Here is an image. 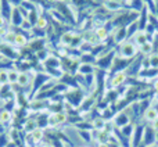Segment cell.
Masks as SVG:
<instances>
[{"label":"cell","mask_w":158,"mask_h":147,"mask_svg":"<svg viewBox=\"0 0 158 147\" xmlns=\"http://www.w3.org/2000/svg\"><path fill=\"white\" fill-rule=\"evenodd\" d=\"M139 52V47L133 43V40L129 42H123L119 47V57L121 58H126V60H131V58H135Z\"/></svg>","instance_id":"1"},{"label":"cell","mask_w":158,"mask_h":147,"mask_svg":"<svg viewBox=\"0 0 158 147\" xmlns=\"http://www.w3.org/2000/svg\"><path fill=\"white\" fill-rule=\"evenodd\" d=\"M50 76L47 74H36V76L33 78V86H32V93H31V97L36 94L38 90H40V87H43L47 82H50Z\"/></svg>","instance_id":"2"},{"label":"cell","mask_w":158,"mask_h":147,"mask_svg":"<svg viewBox=\"0 0 158 147\" xmlns=\"http://www.w3.org/2000/svg\"><path fill=\"white\" fill-rule=\"evenodd\" d=\"M126 81H128V74H126V71L115 72L110 78V86H111V89H117V87L122 86Z\"/></svg>","instance_id":"3"},{"label":"cell","mask_w":158,"mask_h":147,"mask_svg":"<svg viewBox=\"0 0 158 147\" xmlns=\"http://www.w3.org/2000/svg\"><path fill=\"white\" fill-rule=\"evenodd\" d=\"M144 128H146V125H137L136 124L133 136H132V147H139L143 143V137H144Z\"/></svg>","instance_id":"4"},{"label":"cell","mask_w":158,"mask_h":147,"mask_svg":"<svg viewBox=\"0 0 158 147\" xmlns=\"http://www.w3.org/2000/svg\"><path fill=\"white\" fill-rule=\"evenodd\" d=\"M112 122H114V125H115V128H123L125 125H128L129 122H132L131 121V118H129V115L126 114L125 111H119V112H117L115 114V117H114V120H112Z\"/></svg>","instance_id":"5"},{"label":"cell","mask_w":158,"mask_h":147,"mask_svg":"<svg viewBox=\"0 0 158 147\" xmlns=\"http://www.w3.org/2000/svg\"><path fill=\"white\" fill-rule=\"evenodd\" d=\"M157 143V137H156V131L151 126L146 125L144 128V137H143V145L144 146H151Z\"/></svg>","instance_id":"6"},{"label":"cell","mask_w":158,"mask_h":147,"mask_svg":"<svg viewBox=\"0 0 158 147\" xmlns=\"http://www.w3.org/2000/svg\"><path fill=\"white\" fill-rule=\"evenodd\" d=\"M13 118H14L13 111L4 108V107H0V125H3V126L10 125L13 122Z\"/></svg>","instance_id":"7"},{"label":"cell","mask_w":158,"mask_h":147,"mask_svg":"<svg viewBox=\"0 0 158 147\" xmlns=\"http://www.w3.org/2000/svg\"><path fill=\"white\" fill-rule=\"evenodd\" d=\"M24 15L21 14V11H19L18 7H14L13 10H11V17H10V21L13 25H15V27H21L22 22H24Z\"/></svg>","instance_id":"8"},{"label":"cell","mask_w":158,"mask_h":147,"mask_svg":"<svg viewBox=\"0 0 158 147\" xmlns=\"http://www.w3.org/2000/svg\"><path fill=\"white\" fill-rule=\"evenodd\" d=\"M132 39H133V43L136 44L137 47H142L143 44H146L148 42V35L144 31H137V32L132 36Z\"/></svg>","instance_id":"9"},{"label":"cell","mask_w":158,"mask_h":147,"mask_svg":"<svg viewBox=\"0 0 158 147\" xmlns=\"http://www.w3.org/2000/svg\"><path fill=\"white\" fill-rule=\"evenodd\" d=\"M157 118H158V110L153 106H150L144 112H143V120L150 122V124H153Z\"/></svg>","instance_id":"10"},{"label":"cell","mask_w":158,"mask_h":147,"mask_svg":"<svg viewBox=\"0 0 158 147\" xmlns=\"http://www.w3.org/2000/svg\"><path fill=\"white\" fill-rule=\"evenodd\" d=\"M32 81H33V78H31L29 72L19 71V76H18V82H17V85H18V86H21V87H27Z\"/></svg>","instance_id":"11"},{"label":"cell","mask_w":158,"mask_h":147,"mask_svg":"<svg viewBox=\"0 0 158 147\" xmlns=\"http://www.w3.org/2000/svg\"><path fill=\"white\" fill-rule=\"evenodd\" d=\"M128 38V31L126 27H119L114 33V40L115 43H123V40Z\"/></svg>","instance_id":"12"},{"label":"cell","mask_w":158,"mask_h":147,"mask_svg":"<svg viewBox=\"0 0 158 147\" xmlns=\"http://www.w3.org/2000/svg\"><path fill=\"white\" fill-rule=\"evenodd\" d=\"M36 124H38V128L43 129V131L49 128V114L47 112H39L38 118H36Z\"/></svg>","instance_id":"13"},{"label":"cell","mask_w":158,"mask_h":147,"mask_svg":"<svg viewBox=\"0 0 158 147\" xmlns=\"http://www.w3.org/2000/svg\"><path fill=\"white\" fill-rule=\"evenodd\" d=\"M29 136H31V139H32V143L39 145V143H42L44 140V131L40 128H36L32 133H29Z\"/></svg>","instance_id":"14"},{"label":"cell","mask_w":158,"mask_h":147,"mask_svg":"<svg viewBox=\"0 0 158 147\" xmlns=\"http://www.w3.org/2000/svg\"><path fill=\"white\" fill-rule=\"evenodd\" d=\"M135 128H136V124L129 122L128 125H125L123 128H121V133H122L125 137H128V139H132L133 132H135Z\"/></svg>","instance_id":"15"},{"label":"cell","mask_w":158,"mask_h":147,"mask_svg":"<svg viewBox=\"0 0 158 147\" xmlns=\"http://www.w3.org/2000/svg\"><path fill=\"white\" fill-rule=\"evenodd\" d=\"M94 33H96V36H97L98 42H104L106 39H108V36H110V32H108V29H107V27H98L97 29L94 31Z\"/></svg>","instance_id":"16"},{"label":"cell","mask_w":158,"mask_h":147,"mask_svg":"<svg viewBox=\"0 0 158 147\" xmlns=\"http://www.w3.org/2000/svg\"><path fill=\"white\" fill-rule=\"evenodd\" d=\"M78 74L81 75H90V74H94V67L93 64H81L78 67Z\"/></svg>","instance_id":"17"},{"label":"cell","mask_w":158,"mask_h":147,"mask_svg":"<svg viewBox=\"0 0 158 147\" xmlns=\"http://www.w3.org/2000/svg\"><path fill=\"white\" fill-rule=\"evenodd\" d=\"M36 128H38V124H36V120H33V118L27 120L24 122V132L25 133H32Z\"/></svg>","instance_id":"18"},{"label":"cell","mask_w":158,"mask_h":147,"mask_svg":"<svg viewBox=\"0 0 158 147\" xmlns=\"http://www.w3.org/2000/svg\"><path fill=\"white\" fill-rule=\"evenodd\" d=\"M28 43V39L24 33H15V39H14V46L17 47H25Z\"/></svg>","instance_id":"19"},{"label":"cell","mask_w":158,"mask_h":147,"mask_svg":"<svg viewBox=\"0 0 158 147\" xmlns=\"http://www.w3.org/2000/svg\"><path fill=\"white\" fill-rule=\"evenodd\" d=\"M18 76H19V71L15 68L8 69V83L10 85H15L18 82Z\"/></svg>","instance_id":"20"},{"label":"cell","mask_w":158,"mask_h":147,"mask_svg":"<svg viewBox=\"0 0 158 147\" xmlns=\"http://www.w3.org/2000/svg\"><path fill=\"white\" fill-rule=\"evenodd\" d=\"M139 50H140V53H142L143 56H146V57H147V56H150L151 52L154 50V44L150 43V42H147V43L143 44L142 47H139Z\"/></svg>","instance_id":"21"},{"label":"cell","mask_w":158,"mask_h":147,"mask_svg":"<svg viewBox=\"0 0 158 147\" xmlns=\"http://www.w3.org/2000/svg\"><path fill=\"white\" fill-rule=\"evenodd\" d=\"M35 27H36V28H39V29H44V28L49 27V22H47L46 17H44L43 14H40V15L38 17V21H36Z\"/></svg>","instance_id":"22"},{"label":"cell","mask_w":158,"mask_h":147,"mask_svg":"<svg viewBox=\"0 0 158 147\" xmlns=\"http://www.w3.org/2000/svg\"><path fill=\"white\" fill-rule=\"evenodd\" d=\"M148 63H150V68L158 69V53H153V54L147 56Z\"/></svg>","instance_id":"23"},{"label":"cell","mask_w":158,"mask_h":147,"mask_svg":"<svg viewBox=\"0 0 158 147\" xmlns=\"http://www.w3.org/2000/svg\"><path fill=\"white\" fill-rule=\"evenodd\" d=\"M78 136L81 137L82 140H86V143H90L92 142V131H78Z\"/></svg>","instance_id":"24"},{"label":"cell","mask_w":158,"mask_h":147,"mask_svg":"<svg viewBox=\"0 0 158 147\" xmlns=\"http://www.w3.org/2000/svg\"><path fill=\"white\" fill-rule=\"evenodd\" d=\"M106 7H107V10H110V11H115L121 7V3L114 2V0H108V2H106Z\"/></svg>","instance_id":"25"},{"label":"cell","mask_w":158,"mask_h":147,"mask_svg":"<svg viewBox=\"0 0 158 147\" xmlns=\"http://www.w3.org/2000/svg\"><path fill=\"white\" fill-rule=\"evenodd\" d=\"M8 83V69H0V86Z\"/></svg>","instance_id":"26"},{"label":"cell","mask_w":158,"mask_h":147,"mask_svg":"<svg viewBox=\"0 0 158 147\" xmlns=\"http://www.w3.org/2000/svg\"><path fill=\"white\" fill-rule=\"evenodd\" d=\"M8 2H10V4L14 6V7H19V6L22 4V2H24V0H8Z\"/></svg>","instance_id":"27"},{"label":"cell","mask_w":158,"mask_h":147,"mask_svg":"<svg viewBox=\"0 0 158 147\" xmlns=\"http://www.w3.org/2000/svg\"><path fill=\"white\" fill-rule=\"evenodd\" d=\"M4 27H6V17L0 13V29H3Z\"/></svg>","instance_id":"28"},{"label":"cell","mask_w":158,"mask_h":147,"mask_svg":"<svg viewBox=\"0 0 158 147\" xmlns=\"http://www.w3.org/2000/svg\"><path fill=\"white\" fill-rule=\"evenodd\" d=\"M150 126H151V128H153V129H154V131H156V132L158 131V118H157V120H156V121H154V122H153V124H151V125H150Z\"/></svg>","instance_id":"29"},{"label":"cell","mask_w":158,"mask_h":147,"mask_svg":"<svg viewBox=\"0 0 158 147\" xmlns=\"http://www.w3.org/2000/svg\"><path fill=\"white\" fill-rule=\"evenodd\" d=\"M40 147H53L50 143H43V145H40Z\"/></svg>","instance_id":"30"},{"label":"cell","mask_w":158,"mask_h":147,"mask_svg":"<svg viewBox=\"0 0 158 147\" xmlns=\"http://www.w3.org/2000/svg\"><path fill=\"white\" fill-rule=\"evenodd\" d=\"M0 4H2V0H0Z\"/></svg>","instance_id":"31"},{"label":"cell","mask_w":158,"mask_h":147,"mask_svg":"<svg viewBox=\"0 0 158 147\" xmlns=\"http://www.w3.org/2000/svg\"><path fill=\"white\" fill-rule=\"evenodd\" d=\"M157 81H158V78H157Z\"/></svg>","instance_id":"32"}]
</instances>
